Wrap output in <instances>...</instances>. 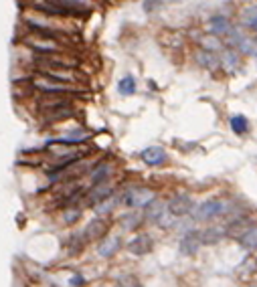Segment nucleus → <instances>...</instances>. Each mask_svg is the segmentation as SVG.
Here are the masks:
<instances>
[{
    "label": "nucleus",
    "mask_w": 257,
    "mask_h": 287,
    "mask_svg": "<svg viewBox=\"0 0 257 287\" xmlns=\"http://www.w3.org/2000/svg\"><path fill=\"white\" fill-rule=\"evenodd\" d=\"M154 200H156V192H154L152 188H148V186H140V184L126 186L124 192H122V202L128 209H134V210L146 209Z\"/></svg>",
    "instance_id": "f257e3e1"
},
{
    "label": "nucleus",
    "mask_w": 257,
    "mask_h": 287,
    "mask_svg": "<svg viewBox=\"0 0 257 287\" xmlns=\"http://www.w3.org/2000/svg\"><path fill=\"white\" fill-rule=\"evenodd\" d=\"M146 221L158 225V227H170V223H172V212H170L168 209V202H160V200H154L150 202V205L146 207Z\"/></svg>",
    "instance_id": "f03ea898"
},
{
    "label": "nucleus",
    "mask_w": 257,
    "mask_h": 287,
    "mask_svg": "<svg viewBox=\"0 0 257 287\" xmlns=\"http://www.w3.org/2000/svg\"><path fill=\"white\" fill-rule=\"evenodd\" d=\"M227 212V205L223 200H204L199 209H195V221L199 223H209V221H215V218L223 216Z\"/></svg>",
    "instance_id": "7ed1b4c3"
},
{
    "label": "nucleus",
    "mask_w": 257,
    "mask_h": 287,
    "mask_svg": "<svg viewBox=\"0 0 257 287\" xmlns=\"http://www.w3.org/2000/svg\"><path fill=\"white\" fill-rule=\"evenodd\" d=\"M166 202H168L170 212H172L176 218H182L186 214H191L193 209H195V202H193L191 194H186V192H176V194L170 196Z\"/></svg>",
    "instance_id": "20e7f679"
},
{
    "label": "nucleus",
    "mask_w": 257,
    "mask_h": 287,
    "mask_svg": "<svg viewBox=\"0 0 257 287\" xmlns=\"http://www.w3.org/2000/svg\"><path fill=\"white\" fill-rule=\"evenodd\" d=\"M115 192V186L110 182V180H104V182H97V184H91V188L85 194V200H87L89 207H95L97 202L106 200L108 196H112Z\"/></svg>",
    "instance_id": "39448f33"
},
{
    "label": "nucleus",
    "mask_w": 257,
    "mask_h": 287,
    "mask_svg": "<svg viewBox=\"0 0 257 287\" xmlns=\"http://www.w3.org/2000/svg\"><path fill=\"white\" fill-rule=\"evenodd\" d=\"M73 115H75V107H73V104H69V105H61V107H53V109H43V111H39L41 122H45V124H57V122L67 120V117H73Z\"/></svg>",
    "instance_id": "423d86ee"
},
{
    "label": "nucleus",
    "mask_w": 257,
    "mask_h": 287,
    "mask_svg": "<svg viewBox=\"0 0 257 287\" xmlns=\"http://www.w3.org/2000/svg\"><path fill=\"white\" fill-rule=\"evenodd\" d=\"M37 104H39V111L53 109V107H61V105L73 104V95H69V93H43Z\"/></svg>",
    "instance_id": "0eeeda50"
},
{
    "label": "nucleus",
    "mask_w": 257,
    "mask_h": 287,
    "mask_svg": "<svg viewBox=\"0 0 257 287\" xmlns=\"http://www.w3.org/2000/svg\"><path fill=\"white\" fill-rule=\"evenodd\" d=\"M140 158L146 166L150 168H158V166H164L168 162V154H166V150L160 148V146H150V148H144L140 152Z\"/></svg>",
    "instance_id": "6e6552de"
},
{
    "label": "nucleus",
    "mask_w": 257,
    "mask_h": 287,
    "mask_svg": "<svg viewBox=\"0 0 257 287\" xmlns=\"http://www.w3.org/2000/svg\"><path fill=\"white\" fill-rule=\"evenodd\" d=\"M108 231H110V223L106 221V216H95L87 223V227H85L83 233L91 243V241H99V239L108 237Z\"/></svg>",
    "instance_id": "1a4fd4ad"
},
{
    "label": "nucleus",
    "mask_w": 257,
    "mask_h": 287,
    "mask_svg": "<svg viewBox=\"0 0 257 287\" xmlns=\"http://www.w3.org/2000/svg\"><path fill=\"white\" fill-rule=\"evenodd\" d=\"M152 245H154V241H152V237L150 235H146V233H138L136 237L126 245V249L132 253V255H146V253H150L152 251Z\"/></svg>",
    "instance_id": "9d476101"
},
{
    "label": "nucleus",
    "mask_w": 257,
    "mask_h": 287,
    "mask_svg": "<svg viewBox=\"0 0 257 287\" xmlns=\"http://www.w3.org/2000/svg\"><path fill=\"white\" fill-rule=\"evenodd\" d=\"M209 28H211V32L213 35H217V37H225V39H231L233 35H235V26L225 19V16H213V19L209 21Z\"/></svg>",
    "instance_id": "9b49d317"
},
{
    "label": "nucleus",
    "mask_w": 257,
    "mask_h": 287,
    "mask_svg": "<svg viewBox=\"0 0 257 287\" xmlns=\"http://www.w3.org/2000/svg\"><path fill=\"white\" fill-rule=\"evenodd\" d=\"M219 57H221V69H225L227 73H235L241 67V51L225 49Z\"/></svg>",
    "instance_id": "f8f14e48"
},
{
    "label": "nucleus",
    "mask_w": 257,
    "mask_h": 287,
    "mask_svg": "<svg viewBox=\"0 0 257 287\" xmlns=\"http://www.w3.org/2000/svg\"><path fill=\"white\" fill-rule=\"evenodd\" d=\"M200 247H202V241L199 237V231L186 233L182 237V241H180V253L182 255H197Z\"/></svg>",
    "instance_id": "ddd939ff"
},
{
    "label": "nucleus",
    "mask_w": 257,
    "mask_h": 287,
    "mask_svg": "<svg viewBox=\"0 0 257 287\" xmlns=\"http://www.w3.org/2000/svg\"><path fill=\"white\" fill-rule=\"evenodd\" d=\"M195 59H197V63L200 67H204V69H209V71H217L219 67H221V57L215 55V51H209V49L197 51Z\"/></svg>",
    "instance_id": "4468645a"
},
{
    "label": "nucleus",
    "mask_w": 257,
    "mask_h": 287,
    "mask_svg": "<svg viewBox=\"0 0 257 287\" xmlns=\"http://www.w3.org/2000/svg\"><path fill=\"white\" fill-rule=\"evenodd\" d=\"M119 249H122V239L108 235V237L99 243L97 253H99V257H106V259H110V257H114V255H115V253H117Z\"/></svg>",
    "instance_id": "2eb2a0df"
},
{
    "label": "nucleus",
    "mask_w": 257,
    "mask_h": 287,
    "mask_svg": "<svg viewBox=\"0 0 257 287\" xmlns=\"http://www.w3.org/2000/svg\"><path fill=\"white\" fill-rule=\"evenodd\" d=\"M225 235H227V229H223V227H207V229L199 231V237H200L202 245H215L225 237Z\"/></svg>",
    "instance_id": "dca6fc26"
},
{
    "label": "nucleus",
    "mask_w": 257,
    "mask_h": 287,
    "mask_svg": "<svg viewBox=\"0 0 257 287\" xmlns=\"http://www.w3.org/2000/svg\"><path fill=\"white\" fill-rule=\"evenodd\" d=\"M112 172H114V166L110 162H95V166L91 168V172H89V180H91V184L104 182V180L110 178Z\"/></svg>",
    "instance_id": "f3484780"
},
{
    "label": "nucleus",
    "mask_w": 257,
    "mask_h": 287,
    "mask_svg": "<svg viewBox=\"0 0 257 287\" xmlns=\"http://www.w3.org/2000/svg\"><path fill=\"white\" fill-rule=\"evenodd\" d=\"M122 202V194L119 196H115V194H112V196H108L106 200H101V202H97V205L93 207V210L99 214V216H110L114 210H115V207Z\"/></svg>",
    "instance_id": "a211bd4d"
},
{
    "label": "nucleus",
    "mask_w": 257,
    "mask_h": 287,
    "mask_svg": "<svg viewBox=\"0 0 257 287\" xmlns=\"http://www.w3.org/2000/svg\"><path fill=\"white\" fill-rule=\"evenodd\" d=\"M229 126L231 130L237 133V136H245V133L249 131V122H247V117L241 115V113H235L229 117Z\"/></svg>",
    "instance_id": "6ab92c4d"
},
{
    "label": "nucleus",
    "mask_w": 257,
    "mask_h": 287,
    "mask_svg": "<svg viewBox=\"0 0 257 287\" xmlns=\"http://www.w3.org/2000/svg\"><path fill=\"white\" fill-rule=\"evenodd\" d=\"M87 138H91V133H87V131H75V133H67V136H63V138H57L55 142H51V144H65V146H71V144H83Z\"/></svg>",
    "instance_id": "aec40b11"
},
{
    "label": "nucleus",
    "mask_w": 257,
    "mask_h": 287,
    "mask_svg": "<svg viewBox=\"0 0 257 287\" xmlns=\"http://www.w3.org/2000/svg\"><path fill=\"white\" fill-rule=\"evenodd\" d=\"M89 243V239L85 237V233L83 231H79V233H73V237L69 239V253L71 255H77V253H81L83 251V247Z\"/></svg>",
    "instance_id": "412c9836"
},
{
    "label": "nucleus",
    "mask_w": 257,
    "mask_h": 287,
    "mask_svg": "<svg viewBox=\"0 0 257 287\" xmlns=\"http://www.w3.org/2000/svg\"><path fill=\"white\" fill-rule=\"evenodd\" d=\"M239 21H241L243 26L251 28L255 23H257V4L255 6H247L241 10V16H239Z\"/></svg>",
    "instance_id": "4be33fe9"
},
{
    "label": "nucleus",
    "mask_w": 257,
    "mask_h": 287,
    "mask_svg": "<svg viewBox=\"0 0 257 287\" xmlns=\"http://www.w3.org/2000/svg\"><path fill=\"white\" fill-rule=\"evenodd\" d=\"M117 91L122 95H134L136 93V81L132 75H126L124 79H119L117 83Z\"/></svg>",
    "instance_id": "5701e85b"
},
{
    "label": "nucleus",
    "mask_w": 257,
    "mask_h": 287,
    "mask_svg": "<svg viewBox=\"0 0 257 287\" xmlns=\"http://www.w3.org/2000/svg\"><path fill=\"white\" fill-rule=\"evenodd\" d=\"M245 249H257V227H251L241 239H239Z\"/></svg>",
    "instance_id": "b1692460"
},
{
    "label": "nucleus",
    "mask_w": 257,
    "mask_h": 287,
    "mask_svg": "<svg viewBox=\"0 0 257 287\" xmlns=\"http://www.w3.org/2000/svg\"><path fill=\"white\" fill-rule=\"evenodd\" d=\"M144 214H126V216H122V227L126 229V231H134V229H138V225L144 221L142 218Z\"/></svg>",
    "instance_id": "393cba45"
},
{
    "label": "nucleus",
    "mask_w": 257,
    "mask_h": 287,
    "mask_svg": "<svg viewBox=\"0 0 257 287\" xmlns=\"http://www.w3.org/2000/svg\"><path fill=\"white\" fill-rule=\"evenodd\" d=\"M81 218V210L79 209H73V207H67L65 212H63V223L65 225H73Z\"/></svg>",
    "instance_id": "a878e982"
},
{
    "label": "nucleus",
    "mask_w": 257,
    "mask_h": 287,
    "mask_svg": "<svg viewBox=\"0 0 257 287\" xmlns=\"http://www.w3.org/2000/svg\"><path fill=\"white\" fill-rule=\"evenodd\" d=\"M85 283V279L81 277V275H73L71 279H69V285H83Z\"/></svg>",
    "instance_id": "bb28decb"
},
{
    "label": "nucleus",
    "mask_w": 257,
    "mask_h": 287,
    "mask_svg": "<svg viewBox=\"0 0 257 287\" xmlns=\"http://www.w3.org/2000/svg\"><path fill=\"white\" fill-rule=\"evenodd\" d=\"M156 4H158V0H144V8H146V10L156 8Z\"/></svg>",
    "instance_id": "cd10ccee"
}]
</instances>
